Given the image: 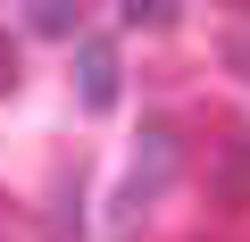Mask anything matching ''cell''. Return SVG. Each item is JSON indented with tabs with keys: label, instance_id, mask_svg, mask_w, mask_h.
<instances>
[{
	"label": "cell",
	"instance_id": "obj_7",
	"mask_svg": "<svg viewBox=\"0 0 250 242\" xmlns=\"http://www.w3.org/2000/svg\"><path fill=\"white\" fill-rule=\"evenodd\" d=\"M225 67H233V75L250 84V34H225Z\"/></svg>",
	"mask_w": 250,
	"mask_h": 242
},
{
	"label": "cell",
	"instance_id": "obj_3",
	"mask_svg": "<svg viewBox=\"0 0 250 242\" xmlns=\"http://www.w3.org/2000/svg\"><path fill=\"white\" fill-rule=\"evenodd\" d=\"M208 200H217V209H250V134H233V142H225V159H217V184H208Z\"/></svg>",
	"mask_w": 250,
	"mask_h": 242
},
{
	"label": "cell",
	"instance_id": "obj_8",
	"mask_svg": "<svg viewBox=\"0 0 250 242\" xmlns=\"http://www.w3.org/2000/svg\"><path fill=\"white\" fill-rule=\"evenodd\" d=\"M0 242H9V234H0Z\"/></svg>",
	"mask_w": 250,
	"mask_h": 242
},
{
	"label": "cell",
	"instance_id": "obj_2",
	"mask_svg": "<svg viewBox=\"0 0 250 242\" xmlns=\"http://www.w3.org/2000/svg\"><path fill=\"white\" fill-rule=\"evenodd\" d=\"M117 75H125V67H117V42L83 34V42H75V100H83L92 117H100V109H117Z\"/></svg>",
	"mask_w": 250,
	"mask_h": 242
},
{
	"label": "cell",
	"instance_id": "obj_6",
	"mask_svg": "<svg viewBox=\"0 0 250 242\" xmlns=\"http://www.w3.org/2000/svg\"><path fill=\"white\" fill-rule=\"evenodd\" d=\"M25 84V59H17V42H9V25H0V100H9Z\"/></svg>",
	"mask_w": 250,
	"mask_h": 242
},
{
	"label": "cell",
	"instance_id": "obj_4",
	"mask_svg": "<svg viewBox=\"0 0 250 242\" xmlns=\"http://www.w3.org/2000/svg\"><path fill=\"white\" fill-rule=\"evenodd\" d=\"M25 25H34V34H75V0H34ZM75 42H83V34H75Z\"/></svg>",
	"mask_w": 250,
	"mask_h": 242
},
{
	"label": "cell",
	"instance_id": "obj_5",
	"mask_svg": "<svg viewBox=\"0 0 250 242\" xmlns=\"http://www.w3.org/2000/svg\"><path fill=\"white\" fill-rule=\"evenodd\" d=\"M117 17H125V25H142V34H159V25H175V0H125Z\"/></svg>",
	"mask_w": 250,
	"mask_h": 242
},
{
	"label": "cell",
	"instance_id": "obj_1",
	"mask_svg": "<svg viewBox=\"0 0 250 242\" xmlns=\"http://www.w3.org/2000/svg\"><path fill=\"white\" fill-rule=\"evenodd\" d=\"M175 176H184V142H175V126H142V151H134L125 192H117V225H134V217H142Z\"/></svg>",
	"mask_w": 250,
	"mask_h": 242
}]
</instances>
